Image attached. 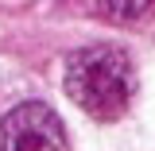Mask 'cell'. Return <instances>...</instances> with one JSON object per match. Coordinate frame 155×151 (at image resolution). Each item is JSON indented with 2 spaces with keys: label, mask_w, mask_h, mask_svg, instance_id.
<instances>
[{
  "label": "cell",
  "mask_w": 155,
  "mask_h": 151,
  "mask_svg": "<svg viewBox=\"0 0 155 151\" xmlns=\"http://www.w3.org/2000/svg\"><path fill=\"white\" fill-rule=\"evenodd\" d=\"M101 8L116 23H136V19H143L155 8V0H101Z\"/></svg>",
  "instance_id": "cell-3"
},
{
  "label": "cell",
  "mask_w": 155,
  "mask_h": 151,
  "mask_svg": "<svg viewBox=\"0 0 155 151\" xmlns=\"http://www.w3.org/2000/svg\"><path fill=\"white\" fill-rule=\"evenodd\" d=\"M66 97L101 124L120 120L132 109V97H136V66L128 58V51H120L113 43H97V47L70 54Z\"/></svg>",
  "instance_id": "cell-1"
},
{
  "label": "cell",
  "mask_w": 155,
  "mask_h": 151,
  "mask_svg": "<svg viewBox=\"0 0 155 151\" xmlns=\"http://www.w3.org/2000/svg\"><path fill=\"white\" fill-rule=\"evenodd\" d=\"M0 151H70L66 124L43 101H23L0 120Z\"/></svg>",
  "instance_id": "cell-2"
}]
</instances>
